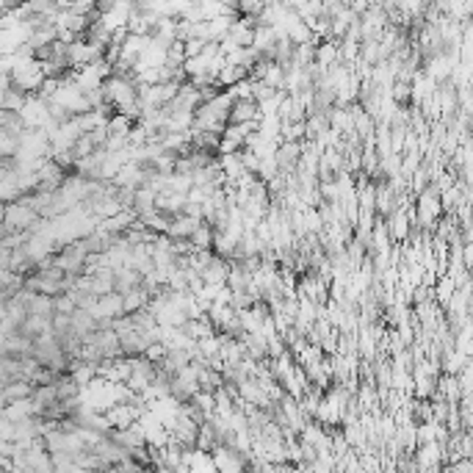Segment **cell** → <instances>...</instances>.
I'll return each instance as SVG.
<instances>
[{"mask_svg": "<svg viewBox=\"0 0 473 473\" xmlns=\"http://www.w3.org/2000/svg\"><path fill=\"white\" fill-rule=\"evenodd\" d=\"M64 177H67V172H64L58 164H53L50 158L36 169V180H39V188H42V191H58L61 183H64Z\"/></svg>", "mask_w": 473, "mask_h": 473, "instance_id": "7", "label": "cell"}, {"mask_svg": "<svg viewBox=\"0 0 473 473\" xmlns=\"http://www.w3.org/2000/svg\"><path fill=\"white\" fill-rule=\"evenodd\" d=\"M0 390H3V396H6L9 404H14V401H28L31 393H33V385H31V382H25V379H17V382L3 385Z\"/></svg>", "mask_w": 473, "mask_h": 473, "instance_id": "11", "label": "cell"}, {"mask_svg": "<svg viewBox=\"0 0 473 473\" xmlns=\"http://www.w3.org/2000/svg\"><path fill=\"white\" fill-rule=\"evenodd\" d=\"M188 241H191L194 252H211V247H213V230L202 222L197 230L191 233V238H188Z\"/></svg>", "mask_w": 473, "mask_h": 473, "instance_id": "15", "label": "cell"}, {"mask_svg": "<svg viewBox=\"0 0 473 473\" xmlns=\"http://www.w3.org/2000/svg\"><path fill=\"white\" fill-rule=\"evenodd\" d=\"M33 415V404H31V398L28 401H14V404H9L6 410H3V418L11 423H20L25 418H31Z\"/></svg>", "mask_w": 473, "mask_h": 473, "instance_id": "13", "label": "cell"}, {"mask_svg": "<svg viewBox=\"0 0 473 473\" xmlns=\"http://www.w3.org/2000/svg\"><path fill=\"white\" fill-rule=\"evenodd\" d=\"M124 310H122V297L119 294H108V297H100L97 299V310H95V319L97 321H117L122 319Z\"/></svg>", "mask_w": 473, "mask_h": 473, "instance_id": "8", "label": "cell"}, {"mask_svg": "<svg viewBox=\"0 0 473 473\" xmlns=\"http://www.w3.org/2000/svg\"><path fill=\"white\" fill-rule=\"evenodd\" d=\"M25 105V95H20L17 89H9L6 92V97H3V108L9 111V114H20V108Z\"/></svg>", "mask_w": 473, "mask_h": 473, "instance_id": "16", "label": "cell"}, {"mask_svg": "<svg viewBox=\"0 0 473 473\" xmlns=\"http://www.w3.org/2000/svg\"><path fill=\"white\" fill-rule=\"evenodd\" d=\"M6 407H9V401H6V396H3V390H0V413H3Z\"/></svg>", "mask_w": 473, "mask_h": 473, "instance_id": "20", "label": "cell"}, {"mask_svg": "<svg viewBox=\"0 0 473 473\" xmlns=\"http://www.w3.org/2000/svg\"><path fill=\"white\" fill-rule=\"evenodd\" d=\"M0 222L6 227V233H31L36 227V222H39V216L17 199V202H9L3 208V219Z\"/></svg>", "mask_w": 473, "mask_h": 473, "instance_id": "3", "label": "cell"}, {"mask_svg": "<svg viewBox=\"0 0 473 473\" xmlns=\"http://www.w3.org/2000/svg\"><path fill=\"white\" fill-rule=\"evenodd\" d=\"M390 222H385V227L390 230V235L388 238H393V241H407L410 238V222H407V211L404 208H396L390 216H388Z\"/></svg>", "mask_w": 473, "mask_h": 473, "instance_id": "9", "label": "cell"}, {"mask_svg": "<svg viewBox=\"0 0 473 473\" xmlns=\"http://www.w3.org/2000/svg\"><path fill=\"white\" fill-rule=\"evenodd\" d=\"M147 304H149V297L144 288H133V291L122 294L124 316H133V313H139V310H147Z\"/></svg>", "mask_w": 473, "mask_h": 473, "instance_id": "10", "label": "cell"}, {"mask_svg": "<svg viewBox=\"0 0 473 473\" xmlns=\"http://www.w3.org/2000/svg\"><path fill=\"white\" fill-rule=\"evenodd\" d=\"M108 437L122 448V451H136V448L147 446L144 432H142V426H139V423H133V426H127V429H111V432H108Z\"/></svg>", "mask_w": 473, "mask_h": 473, "instance_id": "4", "label": "cell"}, {"mask_svg": "<svg viewBox=\"0 0 473 473\" xmlns=\"http://www.w3.org/2000/svg\"><path fill=\"white\" fill-rule=\"evenodd\" d=\"M70 152H73L75 161H83V158H89V155L95 152V147H92V142H89L86 136H80V139H78V142L73 144V149H70Z\"/></svg>", "mask_w": 473, "mask_h": 473, "instance_id": "18", "label": "cell"}, {"mask_svg": "<svg viewBox=\"0 0 473 473\" xmlns=\"http://www.w3.org/2000/svg\"><path fill=\"white\" fill-rule=\"evenodd\" d=\"M3 208H6V205H3V202H0V219H3Z\"/></svg>", "mask_w": 473, "mask_h": 473, "instance_id": "21", "label": "cell"}, {"mask_svg": "<svg viewBox=\"0 0 473 473\" xmlns=\"http://www.w3.org/2000/svg\"><path fill=\"white\" fill-rule=\"evenodd\" d=\"M75 310H78V307H75L73 299L67 297V294H61V297L53 299V313H58V316H73Z\"/></svg>", "mask_w": 473, "mask_h": 473, "instance_id": "17", "label": "cell"}, {"mask_svg": "<svg viewBox=\"0 0 473 473\" xmlns=\"http://www.w3.org/2000/svg\"><path fill=\"white\" fill-rule=\"evenodd\" d=\"M147 363H152V366H158L164 357H166V346H161V344H152V346L144 349V354H142Z\"/></svg>", "mask_w": 473, "mask_h": 473, "instance_id": "19", "label": "cell"}, {"mask_svg": "<svg viewBox=\"0 0 473 473\" xmlns=\"http://www.w3.org/2000/svg\"><path fill=\"white\" fill-rule=\"evenodd\" d=\"M142 413L144 410H139L133 404H117V407H111L105 413V421H108L111 429H127V426H133V423L142 418Z\"/></svg>", "mask_w": 473, "mask_h": 473, "instance_id": "5", "label": "cell"}, {"mask_svg": "<svg viewBox=\"0 0 473 473\" xmlns=\"http://www.w3.org/2000/svg\"><path fill=\"white\" fill-rule=\"evenodd\" d=\"M31 357L36 360V366H42V368H48V371H53V373L70 371V363H73V360L61 351L58 341L53 338V332H48V335H39V338L33 341Z\"/></svg>", "mask_w": 473, "mask_h": 473, "instance_id": "1", "label": "cell"}, {"mask_svg": "<svg viewBox=\"0 0 473 473\" xmlns=\"http://www.w3.org/2000/svg\"><path fill=\"white\" fill-rule=\"evenodd\" d=\"M55 398L58 401H73V398L80 396V388L73 382V376L70 373H58V379H55Z\"/></svg>", "mask_w": 473, "mask_h": 473, "instance_id": "12", "label": "cell"}, {"mask_svg": "<svg viewBox=\"0 0 473 473\" xmlns=\"http://www.w3.org/2000/svg\"><path fill=\"white\" fill-rule=\"evenodd\" d=\"M9 83H11V89H17L20 95L31 97V95H36V92L42 89V83H45V73H42L39 61H23V64H17V67L11 70V75H9Z\"/></svg>", "mask_w": 473, "mask_h": 473, "instance_id": "2", "label": "cell"}, {"mask_svg": "<svg viewBox=\"0 0 473 473\" xmlns=\"http://www.w3.org/2000/svg\"><path fill=\"white\" fill-rule=\"evenodd\" d=\"M28 316H39V319H53V299L33 294L28 299Z\"/></svg>", "mask_w": 473, "mask_h": 473, "instance_id": "14", "label": "cell"}, {"mask_svg": "<svg viewBox=\"0 0 473 473\" xmlns=\"http://www.w3.org/2000/svg\"><path fill=\"white\" fill-rule=\"evenodd\" d=\"M260 119L257 102L255 100H233L230 114H227V124H249Z\"/></svg>", "mask_w": 473, "mask_h": 473, "instance_id": "6", "label": "cell"}]
</instances>
